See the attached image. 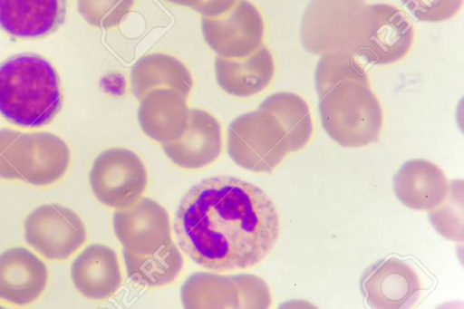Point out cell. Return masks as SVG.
I'll return each instance as SVG.
<instances>
[{
  "label": "cell",
  "instance_id": "obj_1",
  "mask_svg": "<svg viewBox=\"0 0 464 309\" xmlns=\"http://www.w3.org/2000/svg\"><path fill=\"white\" fill-rule=\"evenodd\" d=\"M173 230L179 248L195 264L227 272L260 263L275 246L280 223L276 206L260 188L217 176L187 191Z\"/></svg>",
  "mask_w": 464,
  "mask_h": 309
},
{
  "label": "cell",
  "instance_id": "obj_2",
  "mask_svg": "<svg viewBox=\"0 0 464 309\" xmlns=\"http://www.w3.org/2000/svg\"><path fill=\"white\" fill-rule=\"evenodd\" d=\"M314 82L322 125L332 140L348 148L378 140L382 127V107L366 72L353 54L322 55Z\"/></svg>",
  "mask_w": 464,
  "mask_h": 309
},
{
  "label": "cell",
  "instance_id": "obj_3",
  "mask_svg": "<svg viewBox=\"0 0 464 309\" xmlns=\"http://www.w3.org/2000/svg\"><path fill=\"white\" fill-rule=\"evenodd\" d=\"M62 105L60 77L48 60L23 53L0 63V113L8 121L42 127L53 120Z\"/></svg>",
  "mask_w": 464,
  "mask_h": 309
},
{
  "label": "cell",
  "instance_id": "obj_4",
  "mask_svg": "<svg viewBox=\"0 0 464 309\" xmlns=\"http://www.w3.org/2000/svg\"><path fill=\"white\" fill-rule=\"evenodd\" d=\"M366 5L365 0H311L301 23L303 46L315 54H353Z\"/></svg>",
  "mask_w": 464,
  "mask_h": 309
},
{
  "label": "cell",
  "instance_id": "obj_5",
  "mask_svg": "<svg viewBox=\"0 0 464 309\" xmlns=\"http://www.w3.org/2000/svg\"><path fill=\"white\" fill-rule=\"evenodd\" d=\"M227 151L240 168L270 173L289 150L278 120L271 112L257 109L238 115L228 124Z\"/></svg>",
  "mask_w": 464,
  "mask_h": 309
},
{
  "label": "cell",
  "instance_id": "obj_6",
  "mask_svg": "<svg viewBox=\"0 0 464 309\" xmlns=\"http://www.w3.org/2000/svg\"><path fill=\"white\" fill-rule=\"evenodd\" d=\"M95 198L111 208H124L140 199L148 186V172L141 159L125 148L100 153L89 173Z\"/></svg>",
  "mask_w": 464,
  "mask_h": 309
},
{
  "label": "cell",
  "instance_id": "obj_7",
  "mask_svg": "<svg viewBox=\"0 0 464 309\" xmlns=\"http://www.w3.org/2000/svg\"><path fill=\"white\" fill-rule=\"evenodd\" d=\"M413 26L397 7L388 4L367 5L354 53L372 64L401 60L410 51Z\"/></svg>",
  "mask_w": 464,
  "mask_h": 309
},
{
  "label": "cell",
  "instance_id": "obj_8",
  "mask_svg": "<svg viewBox=\"0 0 464 309\" xmlns=\"http://www.w3.org/2000/svg\"><path fill=\"white\" fill-rule=\"evenodd\" d=\"M24 226L26 243L52 260L68 258L87 237L81 217L72 209L56 203L34 209L26 217Z\"/></svg>",
  "mask_w": 464,
  "mask_h": 309
},
{
  "label": "cell",
  "instance_id": "obj_9",
  "mask_svg": "<svg viewBox=\"0 0 464 309\" xmlns=\"http://www.w3.org/2000/svg\"><path fill=\"white\" fill-rule=\"evenodd\" d=\"M201 30L205 42L218 56L244 58L263 44L265 25L251 2L237 0L220 16H203Z\"/></svg>",
  "mask_w": 464,
  "mask_h": 309
},
{
  "label": "cell",
  "instance_id": "obj_10",
  "mask_svg": "<svg viewBox=\"0 0 464 309\" xmlns=\"http://www.w3.org/2000/svg\"><path fill=\"white\" fill-rule=\"evenodd\" d=\"M112 222L118 240L132 253L150 254L172 241L167 210L149 198L116 209Z\"/></svg>",
  "mask_w": 464,
  "mask_h": 309
},
{
  "label": "cell",
  "instance_id": "obj_11",
  "mask_svg": "<svg viewBox=\"0 0 464 309\" xmlns=\"http://www.w3.org/2000/svg\"><path fill=\"white\" fill-rule=\"evenodd\" d=\"M361 290L366 304L375 309H404L418 300L420 283L407 263L396 257L380 260L361 278Z\"/></svg>",
  "mask_w": 464,
  "mask_h": 309
},
{
  "label": "cell",
  "instance_id": "obj_12",
  "mask_svg": "<svg viewBox=\"0 0 464 309\" xmlns=\"http://www.w3.org/2000/svg\"><path fill=\"white\" fill-rule=\"evenodd\" d=\"M167 157L176 165L198 169L214 162L222 150L221 128L218 121L200 109H191L188 127L183 135L162 144Z\"/></svg>",
  "mask_w": 464,
  "mask_h": 309
},
{
  "label": "cell",
  "instance_id": "obj_13",
  "mask_svg": "<svg viewBox=\"0 0 464 309\" xmlns=\"http://www.w3.org/2000/svg\"><path fill=\"white\" fill-rule=\"evenodd\" d=\"M393 191L407 208L428 211L445 201L450 185L437 165L423 159H414L404 162L394 174Z\"/></svg>",
  "mask_w": 464,
  "mask_h": 309
},
{
  "label": "cell",
  "instance_id": "obj_14",
  "mask_svg": "<svg viewBox=\"0 0 464 309\" xmlns=\"http://www.w3.org/2000/svg\"><path fill=\"white\" fill-rule=\"evenodd\" d=\"M48 280L45 264L24 247H12L0 254V299L25 305L44 292Z\"/></svg>",
  "mask_w": 464,
  "mask_h": 309
},
{
  "label": "cell",
  "instance_id": "obj_15",
  "mask_svg": "<svg viewBox=\"0 0 464 309\" xmlns=\"http://www.w3.org/2000/svg\"><path fill=\"white\" fill-rule=\"evenodd\" d=\"M189 111L187 98L178 91L157 88L140 100L138 121L148 137L162 145L183 135L188 127Z\"/></svg>",
  "mask_w": 464,
  "mask_h": 309
},
{
  "label": "cell",
  "instance_id": "obj_16",
  "mask_svg": "<svg viewBox=\"0 0 464 309\" xmlns=\"http://www.w3.org/2000/svg\"><path fill=\"white\" fill-rule=\"evenodd\" d=\"M66 0H0V29L19 39L54 33L64 22Z\"/></svg>",
  "mask_w": 464,
  "mask_h": 309
},
{
  "label": "cell",
  "instance_id": "obj_17",
  "mask_svg": "<svg viewBox=\"0 0 464 309\" xmlns=\"http://www.w3.org/2000/svg\"><path fill=\"white\" fill-rule=\"evenodd\" d=\"M71 278L75 288L89 299L111 297L122 282L116 252L102 244L89 245L72 261Z\"/></svg>",
  "mask_w": 464,
  "mask_h": 309
},
{
  "label": "cell",
  "instance_id": "obj_18",
  "mask_svg": "<svg viewBox=\"0 0 464 309\" xmlns=\"http://www.w3.org/2000/svg\"><path fill=\"white\" fill-rule=\"evenodd\" d=\"M275 74L273 56L262 44L244 58L215 60V75L219 87L236 97H249L262 92Z\"/></svg>",
  "mask_w": 464,
  "mask_h": 309
},
{
  "label": "cell",
  "instance_id": "obj_19",
  "mask_svg": "<svg viewBox=\"0 0 464 309\" xmlns=\"http://www.w3.org/2000/svg\"><path fill=\"white\" fill-rule=\"evenodd\" d=\"M131 93L141 100L149 92L161 87L171 88L188 98L193 79L186 65L166 53H154L140 57L130 75Z\"/></svg>",
  "mask_w": 464,
  "mask_h": 309
},
{
  "label": "cell",
  "instance_id": "obj_20",
  "mask_svg": "<svg viewBox=\"0 0 464 309\" xmlns=\"http://www.w3.org/2000/svg\"><path fill=\"white\" fill-rule=\"evenodd\" d=\"M122 258L129 279L145 287L172 283L183 267L182 254L173 241L150 254H136L123 248Z\"/></svg>",
  "mask_w": 464,
  "mask_h": 309
},
{
  "label": "cell",
  "instance_id": "obj_21",
  "mask_svg": "<svg viewBox=\"0 0 464 309\" xmlns=\"http://www.w3.org/2000/svg\"><path fill=\"white\" fill-rule=\"evenodd\" d=\"M184 308H239V295L231 275L195 272L182 284Z\"/></svg>",
  "mask_w": 464,
  "mask_h": 309
},
{
  "label": "cell",
  "instance_id": "obj_22",
  "mask_svg": "<svg viewBox=\"0 0 464 309\" xmlns=\"http://www.w3.org/2000/svg\"><path fill=\"white\" fill-rule=\"evenodd\" d=\"M271 112L280 122L286 136L289 152L303 149L309 141L313 124L309 107L299 95L281 92L267 96L258 106Z\"/></svg>",
  "mask_w": 464,
  "mask_h": 309
},
{
  "label": "cell",
  "instance_id": "obj_23",
  "mask_svg": "<svg viewBox=\"0 0 464 309\" xmlns=\"http://www.w3.org/2000/svg\"><path fill=\"white\" fill-rule=\"evenodd\" d=\"M34 155L24 181L34 186L53 184L69 167V147L60 137L50 132H34Z\"/></svg>",
  "mask_w": 464,
  "mask_h": 309
},
{
  "label": "cell",
  "instance_id": "obj_24",
  "mask_svg": "<svg viewBox=\"0 0 464 309\" xmlns=\"http://www.w3.org/2000/svg\"><path fill=\"white\" fill-rule=\"evenodd\" d=\"M34 155V132L0 129V178L24 180Z\"/></svg>",
  "mask_w": 464,
  "mask_h": 309
},
{
  "label": "cell",
  "instance_id": "obj_25",
  "mask_svg": "<svg viewBox=\"0 0 464 309\" xmlns=\"http://www.w3.org/2000/svg\"><path fill=\"white\" fill-rule=\"evenodd\" d=\"M134 0H77L79 14L91 25L108 29L119 25Z\"/></svg>",
  "mask_w": 464,
  "mask_h": 309
},
{
  "label": "cell",
  "instance_id": "obj_26",
  "mask_svg": "<svg viewBox=\"0 0 464 309\" xmlns=\"http://www.w3.org/2000/svg\"><path fill=\"white\" fill-rule=\"evenodd\" d=\"M401 4L419 21L437 23L454 16L463 0H401Z\"/></svg>",
  "mask_w": 464,
  "mask_h": 309
},
{
  "label": "cell",
  "instance_id": "obj_27",
  "mask_svg": "<svg viewBox=\"0 0 464 309\" xmlns=\"http://www.w3.org/2000/svg\"><path fill=\"white\" fill-rule=\"evenodd\" d=\"M239 295V308H268L272 299L269 288L260 277L249 274L231 275Z\"/></svg>",
  "mask_w": 464,
  "mask_h": 309
},
{
  "label": "cell",
  "instance_id": "obj_28",
  "mask_svg": "<svg viewBox=\"0 0 464 309\" xmlns=\"http://www.w3.org/2000/svg\"><path fill=\"white\" fill-rule=\"evenodd\" d=\"M429 213L430 220L436 230L443 237L455 240H462V223L458 222L456 198L451 199L450 194L443 202Z\"/></svg>",
  "mask_w": 464,
  "mask_h": 309
},
{
  "label": "cell",
  "instance_id": "obj_29",
  "mask_svg": "<svg viewBox=\"0 0 464 309\" xmlns=\"http://www.w3.org/2000/svg\"><path fill=\"white\" fill-rule=\"evenodd\" d=\"M237 0H202L192 9L207 17H217L229 11Z\"/></svg>",
  "mask_w": 464,
  "mask_h": 309
},
{
  "label": "cell",
  "instance_id": "obj_30",
  "mask_svg": "<svg viewBox=\"0 0 464 309\" xmlns=\"http://www.w3.org/2000/svg\"><path fill=\"white\" fill-rule=\"evenodd\" d=\"M167 1L170 2L172 4H175V5H178L188 6V7L193 8L195 5H197L202 0H167Z\"/></svg>",
  "mask_w": 464,
  "mask_h": 309
}]
</instances>
